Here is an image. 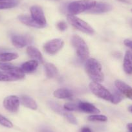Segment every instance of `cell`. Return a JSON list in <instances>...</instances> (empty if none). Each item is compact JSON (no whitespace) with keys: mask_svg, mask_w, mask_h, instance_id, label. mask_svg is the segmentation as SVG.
Wrapping results in <instances>:
<instances>
[{"mask_svg":"<svg viewBox=\"0 0 132 132\" xmlns=\"http://www.w3.org/2000/svg\"><path fill=\"white\" fill-rule=\"evenodd\" d=\"M85 69L93 82H102L104 80V75L102 73V65L96 60L94 58H89L87 60L85 64Z\"/></svg>","mask_w":132,"mask_h":132,"instance_id":"cell-1","label":"cell"},{"mask_svg":"<svg viewBox=\"0 0 132 132\" xmlns=\"http://www.w3.org/2000/svg\"><path fill=\"white\" fill-rule=\"evenodd\" d=\"M96 3L95 0H78L71 2L68 5V11L72 15L88 11L93 8Z\"/></svg>","mask_w":132,"mask_h":132,"instance_id":"cell-2","label":"cell"},{"mask_svg":"<svg viewBox=\"0 0 132 132\" xmlns=\"http://www.w3.org/2000/svg\"><path fill=\"white\" fill-rule=\"evenodd\" d=\"M71 42L77 56L82 60H86L89 56V50L86 42L78 35H74L72 37Z\"/></svg>","mask_w":132,"mask_h":132,"instance_id":"cell-3","label":"cell"},{"mask_svg":"<svg viewBox=\"0 0 132 132\" xmlns=\"http://www.w3.org/2000/svg\"><path fill=\"white\" fill-rule=\"evenodd\" d=\"M67 18L68 22L77 30L90 35H92L94 33L93 29L87 22L81 20L75 15L69 14L67 16Z\"/></svg>","mask_w":132,"mask_h":132,"instance_id":"cell-4","label":"cell"},{"mask_svg":"<svg viewBox=\"0 0 132 132\" xmlns=\"http://www.w3.org/2000/svg\"><path fill=\"white\" fill-rule=\"evenodd\" d=\"M89 88L94 95L101 98L111 102L112 99V93L103 86L98 82H92L89 84Z\"/></svg>","mask_w":132,"mask_h":132,"instance_id":"cell-5","label":"cell"},{"mask_svg":"<svg viewBox=\"0 0 132 132\" xmlns=\"http://www.w3.org/2000/svg\"><path fill=\"white\" fill-rule=\"evenodd\" d=\"M63 46V41L61 39L56 38L47 42L44 45V50L49 54H55Z\"/></svg>","mask_w":132,"mask_h":132,"instance_id":"cell-6","label":"cell"},{"mask_svg":"<svg viewBox=\"0 0 132 132\" xmlns=\"http://www.w3.org/2000/svg\"><path fill=\"white\" fill-rule=\"evenodd\" d=\"M20 103V98L17 96L11 95L4 99L3 106L7 111L11 113H16L18 111Z\"/></svg>","mask_w":132,"mask_h":132,"instance_id":"cell-7","label":"cell"},{"mask_svg":"<svg viewBox=\"0 0 132 132\" xmlns=\"http://www.w3.org/2000/svg\"><path fill=\"white\" fill-rule=\"evenodd\" d=\"M30 13H31V17L33 20H35L37 23L42 26L43 27L46 25V19L43 10L41 7L38 6H32L30 7Z\"/></svg>","mask_w":132,"mask_h":132,"instance_id":"cell-8","label":"cell"},{"mask_svg":"<svg viewBox=\"0 0 132 132\" xmlns=\"http://www.w3.org/2000/svg\"><path fill=\"white\" fill-rule=\"evenodd\" d=\"M32 38L27 35H16L12 37V42L17 48H23L32 42Z\"/></svg>","mask_w":132,"mask_h":132,"instance_id":"cell-9","label":"cell"},{"mask_svg":"<svg viewBox=\"0 0 132 132\" xmlns=\"http://www.w3.org/2000/svg\"><path fill=\"white\" fill-rule=\"evenodd\" d=\"M115 85L119 91L128 98L132 100V87L121 80H116Z\"/></svg>","mask_w":132,"mask_h":132,"instance_id":"cell-10","label":"cell"},{"mask_svg":"<svg viewBox=\"0 0 132 132\" xmlns=\"http://www.w3.org/2000/svg\"><path fill=\"white\" fill-rule=\"evenodd\" d=\"M111 9H112V7L108 3L99 2V3H96L91 9L87 11V12L92 14H100L108 12Z\"/></svg>","mask_w":132,"mask_h":132,"instance_id":"cell-11","label":"cell"},{"mask_svg":"<svg viewBox=\"0 0 132 132\" xmlns=\"http://www.w3.org/2000/svg\"><path fill=\"white\" fill-rule=\"evenodd\" d=\"M79 111L86 113L95 114L100 113V110L96 108L95 106L86 102H80L77 104Z\"/></svg>","mask_w":132,"mask_h":132,"instance_id":"cell-12","label":"cell"},{"mask_svg":"<svg viewBox=\"0 0 132 132\" xmlns=\"http://www.w3.org/2000/svg\"><path fill=\"white\" fill-rule=\"evenodd\" d=\"M27 53L29 56L34 59V60H36L41 63H44V58H43L42 54L40 53V51L35 47L29 45L27 48Z\"/></svg>","mask_w":132,"mask_h":132,"instance_id":"cell-13","label":"cell"},{"mask_svg":"<svg viewBox=\"0 0 132 132\" xmlns=\"http://www.w3.org/2000/svg\"><path fill=\"white\" fill-rule=\"evenodd\" d=\"M123 69L127 74H132V54L129 51H127L126 52L124 58Z\"/></svg>","mask_w":132,"mask_h":132,"instance_id":"cell-14","label":"cell"},{"mask_svg":"<svg viewBox=\"0 0 132 132\" xmlns=\"http://www.w3.org/2000/svg\"><path fill=\"white\" fill-rule=\"evenodd\" d=\"M38 66V62L33 60L23 63L21 69L25 73H32L36 70Z\"/></svg>","mask_w":132,"mask_h":132,"instance_id":"cell-15","label":"cell"},{"mask_svg":"<svg viewBox=\"0 0 132 132\" xmlns=\"http://www.w3.org/2000/svg\"><path fill=\"white\" fill-rule=\"evenodd\" d=\"M18 18L20 21H21L22 23L25 24V25H27V26L32 27L35 28H42L43 27L39 25L38 23L36 22L35 20H33L31 16H27V15H21V16H18Z\"/></svg>","mask_w":132,"mask_h":132,"instance_id":"cell-16","label":"cell"},{"mask_svg":"<svg viewBox=\"0 0 132 132\" xmlns=\"http://www.w3.org/2000/svg\"><path fill=\"white\" fill-rule=\"evenodd\" d=\"M20 101L21 102V104L23 106H25V107L28 108H30L31 110H36L38 108L37 104L35 102L34 100H33L32 98L29 97L27 96H21L20 99Z\"/></svg>","mask_w":132,"mask_h":132,"instance_id":"cell-17","label":"cell"},{"mask_svg":"<svg viewBox=\"0 0 132 132\" xmlns=\"http://www.w3.org/2000/svg\"><path fill=\"white\" fill-rule=\"evenodd\" d=\"M54 96L60 99L71 98L73 96V93L71 91L65 88H60L56 90L54 92Z\"/></svg>","mask_w":132,"mask_h":132,"instance_id":"cell-18","label":"cell"},{"mask_svg":"<svg viewBox=\"0 0 132 132\" xmlns=\"http://www.w3.org/2000/svg\"><path fill=\"white\" fill-rule=\"evenodd\" d=\"M45 69L47 77L49 78H53L58 74V69L53 63H47L45 65Z\"/></svg>","mask_w":132,"mask_h":132,"instance_id":"cell-19","label":"cell"},{"mask_svg":"<svg viewBox=\"0 0 132 132\" xmlns=\"http://www.w3.org/2000/svg\"><path fill=\"white\" fill-rule=\"evenodd\" d=\"M7 72L10 73L12 76H13L17 80L22 79V78L25 77V73L21 70V68H18V67H16V66H14L11 70L7 71Z\"/></svg>","mask_w":132,"mask_h":132,"instance_id":"cell-20","label":"cell"},{"mask_svg":"<svg viewBox=\"0 0 132 132\" xmlns=\"http://www.w3.org/2000/svg\"><path fill=\"white\" fill-rule=\"evenodd\" d=\"M18 58V54L16 53H4L0 54V62H7L13 60Z\"/></svg>","mask_w":132,"mask_h":132,"instance_id":"cell-21","label":"cell"},{"mask_svg":"<svg viewBox=\"0 0 132 132\" xmlns=\"http://www.w3.org/2000/svg\"><path fill=\"white\" fill-rule=\"evenodd\" d=\"M49 106L51 107V108L53 111H55L57 113L60 114V115H63V116L65 117L66 114L68 113V111H66L64 108H62L59 104L55 103V102L51 101V102H49Z\"/></svg>","mask_w":132,"mask_h":132,"instance_id":"cell-22","label":"cell"},{"mask_svg":"<svg viewBox=\"0 0 132 132\" xmlns=\"http://www.w3.org/2000/svg\"><path fill=\"white\" fill-rule=\"evenodd\" d=\"M18 4V2L16 0L12 1H5L0 2V9H7L13 8Z\"/></svg>","mask_w":132,"mask_h":132,"instance_id":"cell-23","label":"cell"},{"mask_svg":"<svg viewBox=\"0 0 132 132\" xmlns=\"http://www.w3.org/2000/svg\"><path fill=\"white\" fill-rule=\"evenodd\" d=\"M17 80L16 78L11 75L10 73L7 71L0 72V81L3 82H9V81H14Z\"/></svg>","mask_w":132,"mask_h":132,"instance_id":"cell-24","label":"cell"},{"mask_svg":"<svg viewBox=\"0 0 132 132\" xmlns=\"http://www.w3.org/2000/svg\"><path fill=\"white\" fill-rule=\"evenodd\" d=\"M123 96L120 91L119 92L117 91H114L113 93L112 94V99H111V102L113 104H119V102H121Z\"/></svg>","mask_w":132,"mask_h":132,"instance_id":"cell-25","label":"cell"},{"mask_svg":"<svg viewBox=\"0 0 132 132\" xmlns=\"http://www.w3.org/2000/svg\"><path fill=\"white\" fill-rule=\"evenodd\" d=\"M88 120L93 122H106L108 120V118L105 115H93L89 117Z\"/></svg>","mask_w":132,"mask_h":132,"instance_id":"cell-26","label":"cell"},{"mask_svg":"<svg viewBox=\"0 0 132 132\" xmlns=\"http://www.w3.org/2000/svg\"><path fill=\"white\" fill-rule=\"evenodd\" d=\"M0 124L3 126L7 127V128H12V126H13L12 123L1 114H0Z\"/></svg>","mask_w":132,"mask_h":132,"instance_id":"cell-27","label":"cell"},{"mask_svg":"<svg viewBox=\"0 0 132 132\" xmlns=\"http://www.w3.org/2000/svg\"><path fill=\"white\" fill-rule=\"evenodd\" d=\"M63 108L68 111H79V109H78V105L76 104L71 103V102H68V103H66L64 105V107Z\"/></svg>","mask_w":132,"mask_h":132,"instance_id":"cell-28","label":"cell"},{"mask_svg":"<svg viewBox=\"0 0 132 132\" xmlns=\"http://www.w3.org/2000/svg\"><path fill=\"white\" fill-rule=\"evenodd\" d=\"M14 67V65L11 63L0 62V69H2V70L7 71H9L11 69H12Z\"/></svg>","mask_w":132,"mask_h":132,"instance_id":"cell-29","label":"cell"},{"mask_svg":"<svg viewBox=\"0 0 132 132\" xmlns=\"http://www.w3.org/2000/svg\"><path fill=\"white\" fill-rule=\"evenodd\" d=\"M65 117L67 119V120H68L69 122L71 123V124H77V119H76V118L75 117V116L73 115V114L68 112V113L66 114L65 116Z\"/></svg>","mask_w":132,"mask_h":132,"instance_id":"cell-30","label":"cell"},{"mask_svg":"<svg viewBox=\"0 0 132 132\" xmlns=\"http://www.w3.org/2000/svg\"><path fill=\"white\" fill-rule=\"evenodd\" d=\"M57 27L60 30H62V31H64L65 30H66L67 29V24L65 21H60L58 24H57Z\"/></svg>","mask_w":132,"mask_h":132,"instance_id":"cell-31","label":"cell"},{"mask_svg":"<svg viewBox=\"0 0 132 132\" xmlns=\"http://www.w3.org/2000/svg\"><path fill=\"white\" fill-rule=\"evenodd\" d=\"M124 43L127 47H128L129 48H130V49L132 50V40H124Z\"/></svg>","mask_w":132,"mask_h":132,"instance_id":"cell-32","label":"cell"},{"mask_svg":"<svg viewBox=\"0 0 132 132\" xmlns=\"http://www.w3.org/2000/svg\"><path fill=\"white\" fill-rule=\"evenodd\" d=\"M80 132H92V131L88 127H84L81 129Z\"/></svg>","mask_w":132,"mask_h":132,"instance_id":"cell-33","label":"cell"},{"mask_svg":"<svg viewBox=\"0 0 132 132\" xmlns=\"http://www.w3.org/2000/svg\"><path fill=\"white\" fill-rule=\"evenodd\" d=\"M39 132H53V131H52L50 129H49V128H43L40 129Z\"/></svg>","mask_w":132,"mask_h":132,"instance_id":"cell-34","label":"cell"},{"mask_svg":"<svg viewBox=\"0 0 132 132\" xmlns=\"http://www.w3.org/2000/svg\"><path fill=\"white\" fill-rule=\"evenodd\" d=\"M127 128H128V131L132 132V123H129L127 125Z\"/></svg>","mask_w":132,"mask_h":132,"instance_id":"cell-35","label":"cell"},{"mask_svg":"<svg viewBox=\"0 0 132 132\" xmlns=\"http://www.w3.org/2000/svg\"><path fill=\"white\" fill-rule=\"evenodd\" d=\"M128 110H129V111H131V112L132 113V106H129V107L128 108Z\"/></svg>","mask_w":132,"mask_h":132,"instance_id":"cell-36","label":"cell"},{"mask_svg":"<svg viewBox=\"0 0 132 132\" xmlns=\"http://www.w3.org/2000/svg\"><path fill=\"white\" fill-rule=\"evenodd\" d=\"M120 2H128L129 0H119Z\"/></svg>","mask_w":132,"mask_h":132,"instance_id":"cell-37","label":"cell"},{"mask_svg":"<svg viewBox=\"0 0 132 132\" xmlns=\"http://www.w3.org/2000/svg\"><path fill=\"white\" fill-rule=\"evenodd\" d=\"M5 1H12V0H0V2H5Z\"/></svg>","mask_w":132,"mask_h":132,"instance_id":"cell-38","label":"cell"},{"mask_svg":"<svg viewBox=\"0 0 132 132\" xmlns=\"http://www.w3.org/2000/svg\"><path fill=\"white\" fill-rule=\"evenodd\" d=\"M129 23H130V25L132 27V20H131L130 21H129Z\"/></svg>","mask_w":132,"mask_h":132,"instance_id":"cell-39","label":"cell"},{"mask_svg":"<svg viewBox=\"0 0 132 132\" xmlns=\"http://www.w3.org/2000/svg\"><path fill=\"white\" fill-rule=\"evenodd\" d=\"M131 54H132V51H131Z\"/></svg>","mask_w":132,"mask_h":132,"instance_id":"cell-40","label":"cell"},{"mask_svg":"<svg viewBox=\"0 0 132 132\" xmlns=\"http://www.w3.org/2000/svg\"><path fill=\"white\" fill-rule=\"evenodd\" d=\"M131 12H132V9H131Z\"/></svg>","mask_w":132,"mask_h":132,"instance_id":"cell-41","label":"cell"},{"mask_svg":"<svg viewBox=\"0 0 132 132\" xmlns=\"http://www.w3.org/2000/svg\"><path fill=\"white\" fill-rule=\"evenodd\" d=\"M56 1H57V0H56Z\"/></svg>","mask_w":132,"mask_h":132,"instance_id":"cell-42","label":"cell"},{"mask_svg":"<svg viewBox=\"0 0 132 132\" xmlns=\"http://www.w3.org/2000/svg\"><path fill=\"white\" fill-rule=\"evenodd\" d=\"M128 132H129V131H128Z\"/></svg>","mask_w":132,"mask_h":132,"instance_id":"cell-43","label":"cell"}]
</instances>
